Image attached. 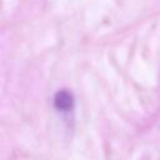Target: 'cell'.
I'll return each mask as SVG.
<instances>
[{"label":"cell","instance_id":"1","mask_svg":"<svg viewBox=\"0 0 160 160\" xmlns=\"http://www.w3.org/2000/svg\"><path fill=\"white\" fill-rule=\"evenodd\" d=\"M54 106L61 112H69L74 108V96L68 90H60L55 94Z\"/></svg>","mask_w":160,"mask_h":160}]
</instances>
